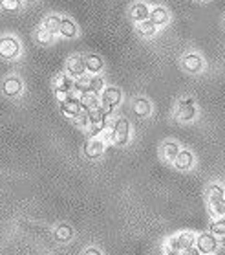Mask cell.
Returning a JSON list of instances; mask_svg holds the SVG:
<instances>
[{
    "label": "cell",
    "mask_w": 225,
    "mask_h": 255,
    "mask_svg": "<svg viewBox=\"0 0 225 255\" xmlns=\"http://www.w3.org/2000/svg\"><path fill=\"white\" fill-rule=\"evenodd\" d=\"M196 244V235L192 232H181L165 243V255H181L185 250Z\"/></svg>",
    "instance_id": "1"
},
{
    "label": "cell",
    "mask_w": 225,
    "mask_h": 255,
    "mask_svg": "<svg viewBox=\"0 0 225 255\" xmlns=\"http://www.w3.org/2000/svg\"><path fill=\"white\" fill-rule=\"evenodd\" d=\"M198 116V107L194 98H183L178 101L176 107V120L181 123L194 122V118Z\"/></svg>",
    "instance_id": "2"
},
{
    "label": "cell",
    "mask_w": 225,
    "mask_h": 255,
    "mask_svg": "<svg viewBox=\"0 0 225 255\" xmlns=\"http://www.w3.org/2000/svg\"><path fill=\"white\" fill-rule=\"evenodd\" d=\"M101 107H103L106 112H114L119 107V103H121L123 99V92L119 87H104V90L101 92Z\"/></svg>",
    "instance_id": "3"
},
{
    "label": "cell",
    "mask_w": 225,
    "mask_h": 255,
    "mask_svg": "<svg viewBox=\"0 0 225 255\" xmlns=\"http://www.w3.org/2000/svg\"><path fill=\"white\" fill-rule=\"evenodd\" d=\"M20 55V42L13 35H4L0 37V57L4 61H13Z\"/></svg>",
    "instance_id": "4"
},
{
    "label": "cell",
    "mask_w": 225,
    "mask_h": 255,
    "mask_svg": "<svg viewBox=\"0 0 225 255\" xmlns=\"http://www.w3.org/2000/svg\"><path fill=\"white\" fill-rule=\"evenodd\" d=\"M179 63H181V68H183L187 74H192V76L202 74L203 70H205V59L196 52H189V53H185V55H181Z\"/></svg>",
    "instance_id": "5"
},
{
    "label": "cell",
    "mask_w": 225,
    "mask_h": 255,
    "mask_svg": "<svg viewBox=\"0 0 225 255\" xmlns=\"http://www.w3.org/2000/svg\"><path fill=\"white\" fill-rule=\"evenodd\" d=\"M130 132H132V127H130V122L127 118H117L116 125L112 128V141L114 145H127L130 141Z\"/></svg>",
    "instance_id": "6"
},
{
    "label": "cell",
    "mask_w": 225,
    "mask_h": 255,
    "mask_svg": "<svg viewBox=\"0 0 225 255\" xmlns=\"http://www.w3.org/2000/svg\"><path fill=\"white\" fill-rule=\"evenodd\" d=\"M104 151H106V143L101 136H92L84 145V156L88 160H97V158L103 156Z\"/></svg>",
    "instance_id": "7"
},
{
    "label": "cell",
    "mask_w": 225,
    "mask_h": 255,
    "mask_svg": "<svg viewBox=\"0 0 225 255\" xmlns=\"http://www.w3.org/2000/svg\"><path fill=\"white\" fill-rule=\"evenodd\" d=\"M66 74L72 79H79V77L86 76V66H84V57L82 55H70L66 61Z\"/></svg>",
    "instance_id": "8"
},
{
    "label": "cell",
    "mask_w": 225,
    "mask_h": 255,
    "mask_svg": "<svg viewBox=\"0 0 225 255\" xmlns=\"http://www.w3.org/2000/svg\"><path fill=\"white\" fill-rule=\"evenodd\" d=\"M196 248L202 255H213L218 250V241L213 233H202L196 237Z\"/></svg>",
    "instance_id": "9"
},
{
    "label": "cell",
    "mask_w": 225,
    "mask_h": 255,
    "mask_svg": "<svg viewBox=\"0 0 225 255\" xmlns=\"http://www.w3.org/2000/svg\"><path fill=\"white\" fill-rule=\"evenodd\" d=\"M22 81H20V77L17 76H9L4 79L2 83V94L6 96V98H17L18 94L22 92Z\"/></svg>",
    "instance_id": "10"
},
{
    "label": "cell",
    "mask_w": 225,
    "mask_h": 255,
    "mask_svg": "<svg viewBox=\"0 0 225 255\" xmlns=\"http://www.w3.org/2000/svg\"><path fill=\"white\" fill-rule=\"evenodd\" d=\"M150 9H152V7H150L147 2H143V0H141V2H136V4H132V7H130V18H132L136 24L143 22V20H149Z\"/></svg>",
    "instance_id": "11"
},
{
    "label": "cell",
    "mask_w": 225,
    "mask_h": 255,
    "mask_svg": "<svg viewBox=\"0 0 225 255\" xmlns=\"http://www.w3.org/2000/svg\"><path fill=\"white\" fill-rule=\"evenodd\" d=\"M59 35L63 37V39H75L77 35H79V28H77V24H75L74 18L70 17H63L61 18V28H59Z\"/></svg>",
    "instance_id": "12"
},
{
    "label": "cell",
    "mask_w": 225,
    "mask_h": 255,
    "mask_svg": "<svg viewBox=\"0 0 225 255\" xmlns=\"http://www.w3.org/2000/svg\"><path fill=\"white\" fill-rule=\"evenodd\" d=\"M84 66H86V74L99 76L104 70V61L97 53H88V55H84Z\"/></svg>",
    "instance_id": "13"
},
{
    "label": "cell",
    "mask_w": 225,
    "mask_h": 255,
    "mask_svg": "<svg viewBox=\"0 0 225 255\" xmlns=\"http://www.w3.org/2000/svg\"><path fill=\"white\" fill-rule=\"evenodd\" d=\"M174 167L178 171H191L194 167V154L191 151H187V149H181L179 154L176 156V160H174Z\"/></svg>",
    "instance_id": "14"
},
{
    "label": "cell",
    "mask_w": 225,
    "mask_h": 255,
    "mask_svg": "<svg viewBox=\"0 0 225 255\" xmlns=\"http://www.w3.org/2000/svg\"><path fill=\"white\" fill-rule=\"evenodd\" d=\"M150 20L156 24L157 28H161V26H167L170 22V13H168L167 7L163 6H154L150 9Z\"/></svg>",
    "instance_id": "15"
},
{
    "label": "cell",
    "mask_w": 225,
    "mask_h": 255,
    "mask_svg": "<svg viewBox=\"0 0 225 255\" xmlns=\"http://www.w3.org/2000/svg\"><path fill=\"white\" fill-rule=\"evenodd\" d=\"M132 111H134V114H136L138 118H149L150 112H152V105H150V101L147 98L139 96V98L134 99Z\"/></svg>",
    "instance_id": "16"
},
{
    "label": "cell",
    "mask_w": 225,
    "mask_h": 255,
    "mask_svg": "<svg viewBox=\"0 0 225 255\" xmlns=\"http://www.w3.org/2000/svg\"><path fill=\"white\" fill-rule=\"evenodd\" d=\"M179 151H181V147H179L176 141H165V143L161 145V158L165 162L174 163V160H176V156L179 154Z\"/></svg>",
    "instance_id": "17"
},
{
    "label": "cell",
    "mask_w": 225,
    "mask_h": 255,
    "mask_svg": "<svg viewBox=\"0 0 225 255\" xmlns=\"http://www.w3.org/2000/svg\"><path fill=\"white\" fill-rule=\"evenodd\" d=\"M61 111H63L64 116H68V118H77L79 116V112L82 111V105L81 101H77V99H72L68 98V101H64L63 105H61Z\"/></svg>",
    "instance_id": "18"
},
{
    "label": "cell",
    "mask_w": 225,
    "mask_h": 255,
    "mask_svg": "<svg viewBox=\"0 0 225 255\" xmlns=\"http://www.w3.org/2000/svg\"><path fill=\"white\" fill-rule=\"evenodd\" d=\"M53 88L55 90H72V87H74V79L66 74V72H59V74H55V77H53L52 81Z\"/></svg>",
    "instance_id": "19"
},
{
    "label": "cell",
    "mask_w": 225,
    "mask_h": 255,
    "mask_svg": "<svg viewBox=\"0 0 225 255\" xmlns=\"http://www.w3.org/2000/svg\"><path fill=\"white\" fill-rule=\"evenodd\" d=\"M209 200V211L213 217L220 219V217H225V197H213L207 198Z\"/></svg>",
    "instance_id": "20"
},
{
    "label": "cell",
    "mask_w": 225,
    "mask_h": 255,
    "mask_svg": "<svg viewBox=\"0 0 225 255\" xmlns=\"http://www.w3.org/2000/svg\"><path fill=\"white\" fill-rule=\"evenodd\" d=\"M136 29H138V33L145 39H150V37H154L157 33V26L152 20H143V22L136 24Z\"/></svg>",
    "instance_id": "21"
},
{
    "label": "cell",
    "mask_w": 225,
    "mask_h": 255,
    "mask_svg": "<svg viewBox=\"0 0 225 255\" xmlns=\"http://www.w3.org/2000/svg\"><path fill=\"white\" fill-rule=\"evenodd\" d=\"M61 15H57V13H52V15H48L46 18H44V22H42V26L50 31V33L53 35H59V28H61Z\"/></svg>",
    "instance_id": "22"
},
{
    "label": "cell",
    "mask_w": 225,
    "mask_h": 255,
    "mask_svg": "<svg viewBox=\"0 0 225 255\" xmlns=\"http://www.w3.org/2000/svg\"><path fill=\"white\" fill-rule=\"evenodd\" d=\"M104 79L101 76H90L88 77V92L95 94V96H101V92L104 90Z\"/></svg>",
    "instance_id": "23"
},
{
    "label": "cell",
    "mask_w": 225,
    "mask_h": 255,
    "mask_svg": "<svg viewBox=\"0 0 225 255\" xmlns=\"http://www.w3.org/2000/svg\"><path fill=\"white\" fill-rule=\"evenodd\" d=\"M53 37H55V35L50 33L42 24H39V26L35 28V41L41 42V44H50V42L53 41Z\"/></svg>",
    "instance_id": "24"
},
{
    "label": "cell",
    "mask_w": 225,
    "mask_h": 255,
    "mask_svg": "<svg viewBox=\"0 0 225 255\" xmlns=\"http://www.w3.org/2000/svg\"><path fill=\"white\" fill-rule=\"evenodd\" d=\"M81 105H82V109H84V111H92V109H95V107L101 105V98L95 96V94H92V92H86L84 96H82Z\"/></svg>",
    "instance_id": "25"
},
{
    "label": "cell",
    "mask_w": 225,
    "mask_h": 255,
    "mask_svg": "<svg viewBox=\"0 0 225 255\" xmlns=\"http://www.w3.org/2000/svg\"><path fill=\"white\" fill-rule=\"evenodd\" d=\"M55 237H57V241H61V243H68L70 239L74 237V232H72V228H70L68 224H59V226L55 228Z\"/></svg>",
    "instance_id": "26"
},
{
    "label": "cell",
    "mask_w": 225,
    "mask_h": 255,
    "mask_svg": "<svg viewBox=\"0 0 225 255\" xmlns=\"http://www.w3.org/2000/svg\"><path fill=\"white\" fill-rule=\"evenodd\" d=\"M211 233L214 237H224L225 235V217H220V219H214L213 224H211Z\"/></svg>",
    "instance_id": "27"
},
{
    "label": "cell",
    "mask_w": 225,
    "mask_h": 255,
    "mask_svg": "<svg viewBox=\"0 0 225 255\" xmlns=\"http://www.w3.org/2000/svg\"><path fill=\"white\" fill-rule=\"evenodd\" d=\"M24 0H2V4L0 6L4 7L6 11H18L20 6H22Z\"/></svg>",
    "instance_id": "28"
},
{
    "label": "cell",
    "mask_w": 225,
    "mask_h": 255,
    "mask_svg": "<svg viewBox=\"0 0 225 255\" xmlns=\"http://www.w3.org/2000/svg\"><path fill=\"white\" fill-rule=\"evenodd\" d=\"M213 197H225V189L220 184H211L207 187V198H213Z\"/></svg>",
    "instance_id": "29"
},
{
    "label": "cell",
    "mask_w": 225,
    "mask_h": 255,
    "mask_svg": "<svg viewBox=\"0 0 225 255\" xmlns=\"http://www.w3.org/2000/svg\"><path fill=\"white\" fill-rule=\"evenodd\" d=\"M75 122H77V125H79L81 128L90 127V116H88V111H84V109H82V111L79 112V116L75 118Z\"/></svg>",
    "instance_id": "30"
},
{
    "label": "cell",
    "mask_w": 225,
    "mask_h": 255,
    "mask_svg": "<svg viewBox=\"0 0 225 255\" xmlns=\"http://www.w3.org/2000/svg\"><path fill=\"white\" fill-rule=\"evenodd\" d=\"M70 92L68 90H55V99L59 101V105H63L64 101H68Z\"/></svg>",
    "instance_id": "31"
},
{
    "label": "cell",
    "mask_w": 225,
    "mask_h": 255,
    "mask_svg": "<svg viewBox=\"0 0 225 255\" xmlns=\"http://www.w3.org/2000/svg\"><path fill=\"white\" fill-rule=\"evenodd\" d=\"M97 136H101V138L104 139V143H106V145L112 143V128H103V130H101Z\"/></svg>",
    "instance_id": "32"
},
{
    "label": "cell",
    "mask_w": 225,
    "mask_h": 255,
    "mask_svg": "<svg viewBox=\"0 0 225 255\" xmlns=\"http://www.w3.org/2000/svg\"><path fill=\"white\" fill-rule=\"evenodd\" d=\"M84 255H103V254H101L97 248H88L86 252H84Z\"/></svg>",
    "instance_id": "33"
},
{
    "label": "cell",
    "mask_w": 225,
    "mask_h": 255,
    "mask_svg": "<svg viewBox=\"0 0 225 255\" xmlns=\"http://www.w3.org/2000/svg\"><path fill=\"white\" fill-rule=\"evenodd\" d=\"M222 246H224V248H225V235H224V237H222Z\"/></svg>",
    "instance_id": "34"
},
{
    "label": "cell",
    "mask_w": 225,
    "mask_h": 255,
    "mask_svg": "<svg viewBox=\"0 0 225 255\" xmlns=\"http://www.w3.org/2000/svg\"><path fill=\"white\" fill-rule=\"evenodd\" d=\"M198 2H205V0H198Z\"/></svg>",
    "instance_id": "35"
},
{
    "label": "cell",
    "mask_w": 225,
    "mask_h": 255,
    "mask_svg": "<svg viewBox=\"0 0 225 255\" xmlns=\"http://www.w3.org/2000/svg\"><path fill=\"white\" fill-rule=\"evenodd\" d=\"M224 26H225V18H224Z\"/></svg>",
    "instance_id": "36"
},
{
    "label": "cell",
    "mask_w": 225,
    "mask_h": 255,
    "mask_svg": "<svg viewBox=\"0 0 225 255\" xmlns=\"http://www.w3.org/2000/svg\"><path fill=\"white\" fill-rule=\"evenodd\" d=\"M0 4H2V0H0Z\"/></svg>",
    "instance_id": "37"
}]
</instances>
